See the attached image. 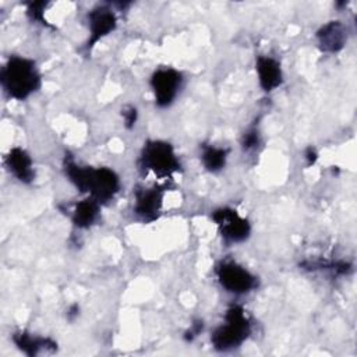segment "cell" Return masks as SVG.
Wrapping results in <instances>:
<instances>
[{
	"label": "cell",
	"mask_w": 357,
	"mask_h": 357,
	"mask_svg": "<svg viewBox=\"0 0 357 357\" xmlns=\"http://www.w3.org/2000/svg\"><path fill=\"white\" fill-rule=\"evenodd\" d=\"M227 155H229L227 148H219V146H213V145H202L201 159H202L204 167L208 172L216 173V172L222 170L226 165Z\"/></svg>",
	"instance_id": "obj_15"
},
{
	"label": "cell",
	"mask_w": 357,
	"mask_h": 357,
	"mask_svg": "<svg viewBox=\"0 0 357 357\" xmlns=\"http://www.w3.org/2000/svg\"><path fill=\"white\" fill-rule=\"evenodd\" d=\"M13 342L14 344L26 356H38L40 353L49 351L53 353L57 350V343L49 337H40V336H33L25 331L15 332L13 335Z\"/></svg>",
	"instance_id": "obj_13"
},
{
	"label": "cell",
	"mask_w": 357,
	"mask_h": 357,
	"mask_svg": "<svg viewBox=\"0 0 357 357\" xmlns=\"http://www.w3.org/2000/svg\"><path fill=\"white\" fill-rule=\"evenodd\" d=\"M304 158H305L307 165H308V166H312V165L317 162V159H318V152H317V149H315L314 146H308V148L305 149V152H304Z\"/></svg>",
	"instance_id": "obj_21"
},
{
	"label": "cell",
	"mask_w": 357,
	"mask_h": 357,
	"mask_svg": "<svg viewBox=\"0 0 357 357\" xmlns=\"http://www.w3.org/2000/svg\"><path fill=\"white\" fill-rule=\"evenodd\" d=\"M138 165L142 172H152L160 178L172 177L181 167L172 144L160 139H152L144 144Z\"/></svg>",
	"instance_id": "obj_4"
},
{
	"label": "cell",
	"mask_w": 357,
	"mask_h": 357,
	"mask_svg": "<svg viewBox=\"0 0 357 357\" xmlns=\"http://www.w3.org/2000/svg\"><path fill=\"white\" fill-rule=\"evenodd\" d=\"M212 220L216 223L219 233L226 244L243 243L251 233L250 222L231 208H219L213 211Z\"/></svg>",
	"instance_id": "obj_6"
},
{
	"label": "cell",
	"mask_w": 357,
	"mask_h": 357,
	"mask_svg": "<svg viewBox=\"0 0 357 357\" xmlns=\"http://www.w3.org/2000/svg\"><path fill=\"white\" fill-rule=\"evenodd\" d=\"M99 211H100V204L92 197H89L86 199L79 201L74 206L71 220L75 227L88 229L98 220Z\"/></svg>",
	"instance_id": "obj_14"
},
{
	"label": "cell",
	"mask_w": 357,
	"mask_h": 357,
	"mask_svg": "<svg viewBox=\"0 0 357 357\" xmlns=\"http://www.w3.org/2000/svg\"><path fill=\"white\" fill-rule=\"evenodd\" d=\"M259 144V134L257 131V128H250L243 134L241 138V146L244 151H250L257 148Z\"/></svg>",
	"instance_id": "obj_18"
},
{
	"label": "cell",
	"mask_w": 357,
	"mask_h": 357,
	"mask_svg": "<svg viewBox=\"0 0 357 357\" xmlns=\"http://www.w3.org/2000/svg\"><path fill=\"white\" fill-rule=\"evenodd\" d=\"M78 314H79V307H78V304H73V305L68 308V311H67V318H68L70 321H73V319H75V318L78 317Z\"/></svg>",
	"instance_id": "obj_22"
},
{
	"label": "cell",
	"mask_w": 357,
	"mask_h": 357,
	"mask_svg": "<svg viewBox=\"0 0 357 357\" xmlns=\"http://www.w3.org/2000/svg\"><path fill=\"white\" fill-rule=\"evenodd\" d=\"M318 47L325 53H337L344 47L346 29L340 21H329L317 31Z\"/></svg>",
	"instance_id": "obj_11"
},
{
	"label": "cell",
	"mask_w": 357,
	"mask_h": 357,
	"mask_svg": "<svg viewBox=\"0 0 357 357\" xmlns=\"http://www.w3.org/2000/svg\"><path fill=\"white\" fill-rule=\"evenodd\" d=\"M121 116H123V120H124V126L127 128H132L137 123V119H138V112L134 106H127L123 109L121 112Z\"/></svg>",
	"instance_id": "obj_19"
},
{
	"label": "cell",
	"mask_w": 357,
	"mask_h": 357,
	"mask_svg": "<svg viewBox=\"0 0 357 357\" xmlns=\"http://www.w3.org/2000/svg\"><path fill=\"white\" fill-rule=\"evenodd\" d=\"M3 91L13 99L24 100L40 86V75L33 60L11 56L0 70Z\"/></svg>",
	"instance_id": "obj_2"
},
{
	"label": "cell",
	"mask_w": 357,
	"mask_h": 357,
	"mask_svg": "<svg viewBox=\"0 0 357 357\" xmlns=\"http://www.w3.org/2000/svg\"><path fill=\"white\" fill-rule=\"evenodd\" d=\"M183 77L174 68H159L151 77V88L153 91L155 103L159 107H167L176 99L180 86H181Z\"/></svg>",
	"instance_id": "obj_7"
},
{
	"label": "cell",
	"mask_w": 357,
	"mask_h": 357,
	"mask_svg": "<svg viewBox=\"0 0 357 357\" xmlns=\"http://www.w3.org/2000/svg\"><path fill=\"white\" fill-rule=\"evenodd\" d=\"M308 271H329L333 275H346L351 271V265L346 261H326V259H307L300 264Z\"/></svg>",
	"instance_id": "obj_16"
},
{
	"label": "cell",
	"mask_w": 357,
	"mask_h": 357,
	"mask_svg": "<svg viewBox=\"0 0 357 357\" xmlns=\"http://www.w3.org/2000/svg\"><path fill=\"white\" fill-rule=\"evenodd\" d=\"M88 26L89 39L86 42V49H92L102 38L113 32L117 26V17L113 10L107 6H96L88 13Z\"/></svg>",
	"instance_id": "obj_8"
},
{
	"label": "cell",
	"mask_w": 357,
	"mask_h": 357,
	"mask_svg": "<svg viewBox=\"0 0 357 357\" xmlns=\"http://www.w3.org/2000/svg\"><path fill=\"white\" fill-rule=\"evenodd\" d=\"M251 333V322L241 305L233 304L225 314V324L218 326L211 342L219 351H229L241 346Z\"/></svg>",
	"instance_id": "obj_3"
},
{
	"label": "cell",
	"mask_w": 357,
	"mask_h": 357,
	"mask_svg": "<svg viewBox=\"0 0 357 357\" xmlns=\"http://www.w3.org/2000/svg\"><path fill=\"white\" fill-rule=\"evenodd\" d=\"M215 272L220 286L234 294L250 293L258 286V279L248 269L233 261L218 264Z\"/></svg>",
	"instance_id": "obj_5"
},
{
	"label": "cell",
	"mask_w": 357,
	"mask_h": 357,
	"mask_svg": "<svg viewBox=\"0 0 357 357\" xmlns=\"http://www.w3.org/2000/svg\"><path fill=\"white\" fill-rule=\"evenodd\" d=\"M47 3L46 1H31L26 4V15L31 21H35V22H40L42 25H46L49 26L47 21L45 20L43 17V13H45V8H46Z\"/></svg>",
	"instance_id": "obj_17"
},
{
	"label": "cell",
	"mask_w": 357,
	"mask_h": 357,
	"mask_svg": "<svg viewBox=\"0 0 357 357\" xmlns=\"http://www.w3.org/2000/svg\"><path fill=\"white\" fill-rule=\"evenodd\" d=\"M135 204H134V213L138 219H141L145 223L153 222L158 219L162 201H163V188L160 187H137L134 191Z\"/></svg>",
	"instance_id": "obj_9"
},
{
	"label": "cell",
	"mask_w": 357,
	"mask_h": 357,
	"mask_svg": "<svg viewBox=\"0 0 357 357\" xmlns=\"http://www.w3.org/2000/svg\"><path fill=\"white\" fill-rule=\"evenodd\" d=\"M63 169L79 192H88L99 204L113 199L120 190V178L109 167L79 166L70 153H66Z\"/></svg>",
	"instance_id": "obj_1"
},
{
	"label": "cell",
	"mask_w": 357,
	"mask_h": 357,
	"mask_svg": "<svg viewBox=\"0 0 357 357\" xmlns=\"http://www.w3.org/2000/svg\"><path fill=\"white\" fill-rule=\"evenodd\" d=\"M6 166L10 173L21 183L29 184L35 178L33 162L29 153L22 148H13L6 156Z\"/></svg>",
	"instance_id": "obj_10"
},
{
	"label": "cell",
	"mask_w": 357,
	"mask_h": 357,
	"mask_svg": "<svg viewBox=\"0 0 357 357\" xmlns=\"http://www.w3.org/2000/svg\"><path fill=\"white\" fill-rule=\"evenodd\" d=\"M259 86L265 92H271L283 82V73L280 63L271 56H258L255 63Z\"/></svg>",
	"instance_id": "obj_12"
},
{
	"label": "cell",
	"mask_w": 357,
	"mask_h": 357,
	"mask_svg": "<svg viewBox=\"0 0 357 357\" xmlns=\"http://www.w3.org/2000/svg\"><path fill=\"white\" fill-rule=\"evenodd\" d=\"M202 329H204V324H202V321H195L194 324H191V328L184 333V339L187 340V342H191V340H194L201 332H202Z\"/></svg>",
	"instance_id": "obj_20"
}]
</instances>
